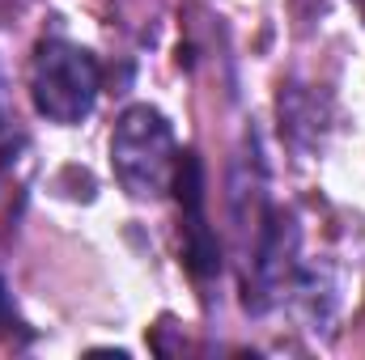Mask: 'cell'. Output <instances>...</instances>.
<instances>
[{"label": "cell", "instance_id": "obj_1", "mask_svg": "<svg viewBox=\"0 0 365 360\" xmlns=\"http://www.w3.org/2000/svg\"><path fill=\"white\" fill-rule=\"evenodd\" d=\"M110 166L132 199H162L175 182V127L158 106H128L110 132Z\"/></svg>", "mask_w": 365, "mask_h": 360}, {"label": "cell", "instance_id": "obj_2", "mask_svg": "<svg viewBox=\"0 0 365 360\" xmlns=\"http://www.w3.org/2000/svg\"><path fill=\"white\" fill-rule=\"evenodd\" d=\"M102 90V73L86 47L64 43V38H47L34 47V64H30V97L34 110L60 127H73L93 115V102Z\"/></svg>", "mask_w": 365, "mask_h": 360}, {"label": "cell", "instance_id": "obj_3", "mask_svg": "<svg viewBox=\"0 0 365 360\" xmlns=\"http://www.w3.org/2000/svg\"><path fill=\"white\" fill-rule=\"evenodd\" d=\"M170 191L179 195L182 208V263H187V271L195 280L221 275V242H217V233L208 229V216H204V166H200L195 153H179Z\"/></svg>", "mask_w": 365, "mask_h": 360}, {"label": "cell", "instance_id": "obj_4", "mask_svg": "<svg viewBox=\"0 0 365 360\" xmlns=\"http://www.w3.org/2000/svg\"><path fill=\"white\" fill-rule=\"evenodd\" d=\"M9 318V297H4V284H0V322Z\"/></svg>", "mask_w": 365, "mask_h": 360}]
</instances>
